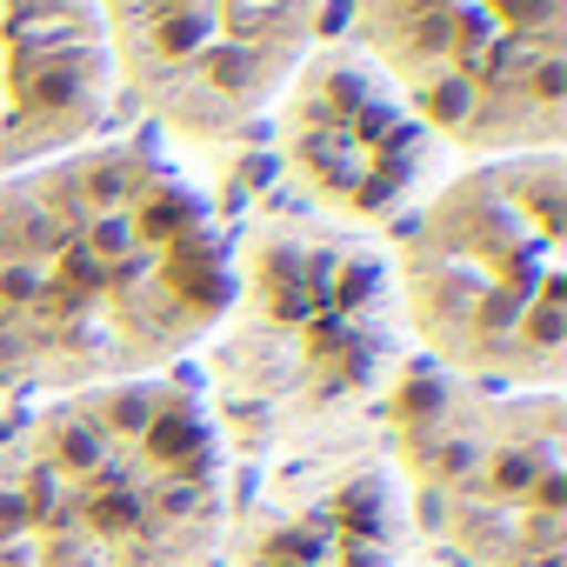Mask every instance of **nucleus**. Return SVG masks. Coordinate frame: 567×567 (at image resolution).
<instances>
[{
  "label": "nucleus",
  "instance_id": "nucleus-1",
  "mask_svg": "<svg viewBox=\"0 0 567 567\" xmlns=\"http://www.w3.org/2000/svg\"><path fill=\"white\" fill-rule=\"evenodd\" d=\"M227 295L207 207L154 154L68 147L0 181V388L154 381L220 328Z\"/></svg>",
  "mask_w": 567,
  "mask_h": 567
},
{
  "label": "nucleus",
  "instance_id": "nucleus-2",
  "mask_svg": "<svg viewBox=\"0 0 567 567\" xmlns=\"http://www.w3.org/2000/svg\"><path fill=\"white\" fill-rule=\"evenodd\" d=\"M220 434L194 388L61 394L0 441V567H200Z\"/></svg>",
  "mask_w": 567,
  "mask_h": 567
},
{
  "label": "nucleus",
  "instance_id": "nucleus-3",
  "mask_svg": "<svg viewBox=\"0 0 567 567\" xmlns=\"http://www.w3.org/2000/svg\"><path fill=\"white\" fill-rule=\"evenodd\" d=\"M394 308L441 374L554 394L567 341L560 154H494L447 181L401 240Z\"/></svg>",
  "mask_w": 567,
  "mask_h": 567
},
{
  "label": "nucleus",
  "instance_id": "nucleus-4",
  "mask_svg": "<svg viewBox=\"0 0 567 567\" xmlns=\"http://www.w3.org/2000/svg\"><path fill=\"white\" fill-rule=\"evenodd\" d=\"M220 414L247 447L341 427L368 408L401 354L388 267L334 227H260L220 315Z\"/></svg>",
  "mask_w": 567,
  "mask_h": 567
},
{
  "label": "nucleus",
  "instance_id": "nucleus-5",
  "mask_svg": "<svg viewBox=\"0 0 567 567\" xmlns=\"http://www.w3.org/2000/svg\"><path fill=\"white\" fill-rule=\"evenodd\" d=\"M381 427L421 520L474 567H560V394H507L434 361H394Z\"/></svg>",
  "mask_w": 567,
  "mask_h": 567
},
{
  "label": "nucleus",
  "instance_id": "nucleus-6",
  "mask_svg": "<svg viewBox=\"0 0 567 567\" xmlns=\"http://www.w3.org/2000/svg\"><path fill=\"white\" fill-rule=\"evenodd\" d=\"M361 48L434 141L560 154V0H341Z\"/></svg>",
  "mask_w": 567,
  "mask_h": 567
},
{
  "label": "nucleus",
  "instance_id": "nucleus-7",
  "mask_svg": "<svg viewBox=\"0 0 567 567\" xmlns=\"http://www.w3.org/2000/svg\"><path fill=\"white\" fill-rule=\"evenodd\" d=\"M114 81L194 141H227L301 68L321 0H101Z\"/></svg>",
  "mask_w": 567,
  "mask_h": 567
},
{
  "label": "nucleus",
  "instance_id": "nucleus-8",
  "mask_svg": "<svg viewBox=\"0 0 567 567\" xmlns=\"http://www.w3.org/2000/svg\"><path fill=\"white\" fill-rule=\"evenodd\" d=\"M274 107L280 161L321 214L348 227H381L421 200L441 141L361 48L301 54Z\"/></svg>",
  "mask_w": 567,
  "mask_h": 567
},
{
  "label": "nucleus",
  "instance_id": "nucleus-9",
  "mask_svg": "<svg viewBox=\"0 0 567 567\" xmlns=\"http://www.w3.org/2000/svg\"><path fill=\"white\" fill-rule=\"evenodd\" d=\"M114 87L101 0H0V181L87 147Z\"/></svg>",
  "mask_w": 567,
  "mask_h": 567
}]
</instances>
